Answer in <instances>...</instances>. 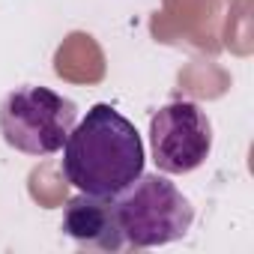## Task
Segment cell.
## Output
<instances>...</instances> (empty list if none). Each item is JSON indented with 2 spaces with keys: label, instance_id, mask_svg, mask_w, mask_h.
<instances>
[{
  "label": "cell",
  "instance_id": "obj_1",
  "mask_svg": "<svg viewBox=\"0 0 254 254\" xmlns=\"http://www.w3.org/2000/svg\"><path fill=\"white\" fill-rule=\"evenodd\" d=\"M144 141L132 120L114 105L99 102L72 126L63 144V177L84 194L117 197L144 174Z\"/></svg>",
  "mask_w": 254,
  "mask_h": 254
},
{
  "label": "cell",
  "instance_id": "obj_5",
  "mask_svg": "<svg viewBox=\"0 0 254 254\" xmlns=\"http://www.w3.org/2000/svg\"><path fill=\"white\" fill-rule=\"evenodd\" d=\"M63 233L72 236L78 245L102 248V251H120L126 245L120 224H117V215H114V203L105 197L84 194V191L66 200Z\"/></svg>",
  "mask_w": 254,
  "mask_h": 254
},
{
  "label": "cell",
  "instance_id": "obj_2",
  "mask_svg": "<svg viewBox=\"0 0 254 254\" xmlns=\"http://www.w3.org/2000/svg\"><path fill=\"white\" fill-rule=\"evenodd\" d=\"M114 215L126 245L156 248L177 242L189 233L194 221L191 200L159 174H141L126 191L111 197Z\"/></svg>",
  "mask_w": 254,
  "mask_h": 254
},
{
  "label": "cell",
  "instance_id": "obj_4",
  "mask_svg": "<svg viewBox=\"0 0 254 254\" xmlns=\"http://www.w3.org/2000/svg\"><path fill=\"white\" fill-rule=\"evenodd\" d=\"M150 150L162 174H191L212 150V123L200 105L177 99L150 117Z\"/></svg>",
  "mask_w": 254,
  "mask_h": 254
},
{
  "label": "cell",
  "instance_id": "obj_3",
  "mask_svg": "<svg viewBox=\"0 0 254 254\" xmlns=\"http://www.w3.org/2000/svg\"><path fill=\"white\" fill-rule=\"evenodd\" d=\"M75 120V102L42 84L18 87L0 102V135L12 150L27 156H51L63 150Z\"/></svg>",
  "mask_w": 254,
  "mask_h": 254
}]
</instances>
